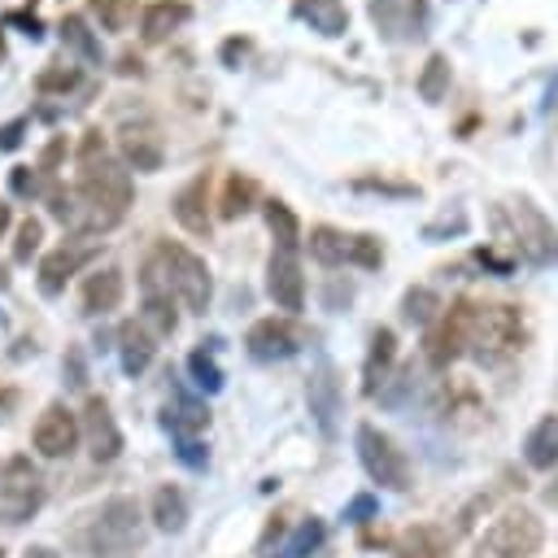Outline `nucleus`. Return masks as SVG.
Listing matches in <instances>:
<instances>
[{"label":"nucleus","mask_w":558,"mask_h":558,"mask_svg":"<svg viewBox=\"0 0 558 558\" xmlns=\"http://www.w3.org/2000/svg\"><path fill=\"white\" fill-rule=\"evenodd\" d=\"M122 292H126L122 270H118V266H100V270H92V275L83 279V288H78V305H83L87 318H96V314L118 310V305H122Z\"/></svg>","instance_id":"f3484780"},{"label":"nucleus","mask_w":558,"mask_h":558,"mask_svg":"<svg viewBox=\"0 0 558 558\" xmlns=\"http://www.w3.org/2000/svg\"><path fill=\"white\" fill-rule=\"evenodd\" d=\"M445 92H449V57L445 52H432L427 65H423V74H418V96L427 105H436Z\"/></svg>","instance_id":"f704fd0d"},{"label":"nucleus","mask_w":558,"mask_h":558,"mask_svg":"<svg viewBox=\"0 0 558 558\" xmlns=\"http://www.w3.org/2000/svg\"><path fill=\"white\" fill-rule=\"evenodd\" d=\"M166 432L179 440V436H196V432H205L209 427V410L201 405V401H192V397H179L174 405H166Z\"/></svg>","instance_id":"c85d7f7f"},{"label":"nucleus","mask_w":558,"mask_h":558,"mask_svg":"<svg viewBox=\"0 0 558 558\" xmlns=\"http://www.w3.org/2000/svg\"><path fill=\"white\" fill-rule=\"evenodd\" d=\"M266 292L288 314H301L305 310V275H301L296 253H288V248H275L270 253V262H266Z\"/></svg>","instance_id":"4468645a"},{"label":"nucleus","mask_w":558,"mask_h":558,"mask_svg":"<svg viewBox=\"0 0 558 558\" xmlns=\"http://www.w3.org/2000/svg\"><path fill=\"white\" fill-rule=\"evenodd\" d=\"M39 506H44V475L35 471V462L26 453H13L4 462V475H0V523L17 527Z\"/></svg>","instance_id":"423d86ee"},{"label":"nucleus","mask_w":558,"mask_h":558,"mask_svg":"<svg viewBox=\"0 0 558 558\" xmlns=\"http://www.w3.org/2000/svg\"><path fill=\"white\" fill-rule=\"evenodd\" d=\"M357 458H362V471L379 484V488H410V462L405 453L397 449V440L388 432H379L375 423H362L357 427Z\"/></svg>","instance_id":"1a4fd4ad"},{"label":"nucleus","mask_w":558,"mask_h":558,"mask_svg":"<svg viewBox=\"0 0 558 558\" xmlns=\"http://www.w3.org/2000/svg\"><path fill=\"white\" fill-rule=\"evenodd\" d=\"M140 292H144V327L153 336H174L179 327V310H174V288L157 262V253L140 266Z\"/></svg>","instance_id":"9d476101"},{"label":"nucleus","mask_w":558,"mask_h":558,"mask_svg":"<svg viewBox=\"0 0 558 558\" xmlns=\"http://www.w3.org/2000/svg\"><path fill=\"white\" fill-rule=\"evenodd\" d=\"M187 375H192V384H196L201 392H218V388H222V366L214 362L209 349H192V353H187Z\"/></svg>","instance_id":"4c0bfd02"},{"label":"nucleus","mask_w":558,"mask_h":558,"mask_svg":"<svg viewBox=\"0 0 558 558\" xmlns=\"http://www.w3.org/2000/svg\"><path fill=\"white\" fill-rule=\"evenodd\" d=\"M353 187H362V192L371 187V192H384V196H414V192H418V187H410V183H388V179H357Z\"/></svg>","instance_id":"49530a36"},{"label":"nucleus","mask_w":558,"mask_h":558,"mask_svg":"<svg viewBox=\"0 0 558 558\" xmlns=\"http://www.w3.org/2000/svg\"><path fill=\"white\" fill-rule=\"evenodd\" d=\"M471 318H475V301L471 296H458L440 310V318L432 323L427 340H423V353L436 371H445L449 362H458L466 353V340H471Z\"/></svg>","instance_id":"6e6552de"},{"label":"nucleus","mask_w":558,"mask_h":558,"mask_svg":"<svg viewBox=\"0 0 558 558\" xmlns=\"http://www.w3.org/2000/svg\"><path fill=\"white\" fill-rule=\"evenodd\" d=\"M153 253H157V262H161V270H166V279H170L174 296H179L192 314H205V310H209V296H214V279H209L205 257L192 253V248L179 244V240H157Z\"/></svg>","instance_id":"39448f33"},{"label":"nucleus","mask_w":558,"mask_h":558,"mask_svg":"<svg viewBox=\"0 0 558 558\" xmlns=\"http://www.w3.org/2000/svg\"><path fill=\"white\" fill-rule=\"evenodd\" d=\"M118 74L122 78H144V57L140 52H122L118 57Z\"/></svg>","instance_id":"603ef678"},{"label":"nucleus","mask_w":558,"mask_h":558,"mask_svg":"<svg viewBox=\"0 0 558 558\" xmlns=\"http://www.w3.org/2000/svg\"><path fill=\"white\" fill-rule=\"evenodd\" d=\"M262 214H266V227H270V235L279 240V248H288V253H296V244H301V222H296V214L288 209V201H266L262 205Z\"/></svg>","instance_id":"c756f323"},{"label":"nucleus","mask_w":558,"mask_h":558,"mask_svg":"<svg viewBox=\"0 0 558 558\" xmlns=\"http://www.w3.org/2000/svg\"><path fill=\"white\" fill-rule=\"evenodd\" d=\"M9 227H13V209H9V201H0V240H4Z\"/></svg>","instance_id":"5fc2aeb1"},{"label":"nucleus","mask_w":558,"mask_h":558,"mask_svg":"<svg viewBox=\"0 0 558 558\" xmlns=\"http://www.w3.org/2000/svg\"><path fill=\"white\" fill-rule=\"evenodd\" d=\"M541 541H545V523L527 506H510L475 536L471 558H532L541 554Z\"/></svg>","instance_id":"20e7f679"},{"label":"nucleus","mask_w":558,"mask_h":558,"mask_svg":"<svg viewBox=\"0 0 558 558\" xmlns=\"http://www.w3.org/2000/svg\"><path fill=\"white\" fill-rule=\"evenodd\" d=\"M545 497H549V501H558V480H554V484L545 488Z\"/></svg>","instance_id":"6e6d98bb"},{"label":"nucleus","mask_w":558,"mask_h":558,"mask_svg":"<svg viewBox=\"0 0 558 558\" xmlns=\"http://www.w3.org/2000/svg\"><path fill=\"white\" fill-rule=\"evenodd\" d=\"M440 296L432 292V288H410L405 296H401V318L405 323H418V327H432L436 318H440Z\"/></svg>","instance_id":"473e14b6"},{"label":"nucleus","mask_w":558,"mask_h":558,"mask_svg":"<svg viewBox=\"0 0 558 558\" xmlns=\"http://www.w3.org/2000/svg\"><path fill=\"white\" fill-rule=\"evenodd\" d=\"M74 161H78V166H96V161H105V135H100V131H83Z\"/></svg>","instance_id":"79ce46f5"},{"label":"nucleus","mask_w":558,"mask_h":558,"mask_svg":"<svg viewBox=\"0 0 558 558\" xmlns=\"http://www.w3.org/2000/svg\"><path fill=\"white\" fill-rule=\"evenodd\" d=\"M253 52V39L248 35H231V39H222V48H218V61L227 65V70H235L244 57Z\"/></svg>","instance_id":"a19ab883"},{"label":"nucleus","mask_w":558,"mask_h":558,"mask_svg":"<svg viewBox=\"0 0 558 558\" xmlns=\"http://www.w3.org/2000/svg\"><path fill=\"white\" fill-rule=\"evenodd\" d=\"M253 201H257V183H253L248 174H240V170H231V174L222 179V196H218V214H222V218H244V214L253 209Z\"/></svg>","instance_id":"cd10ccee"},{"label":"nucleus","mask_w":558,"mask_h":558,"mask_svg":"<svg viewBox=\"0 0 558 558\" xmlns=\"http://www.w3.org/2000/svg\"><path fill=\"white\" fill-rule=\"evenodd\" d=\"M61 157H65V135H52V140L44 144V153H39V161H35V166H39L44 174H57Z\"/></svg>","instance_id":"37998d69"},{"label":"nucleus","mask_w":558,"mask_h":558,"mask_svg":"<svg viewBox=\"0 0 558 558\" xmlns=\"http://www.w3.org/2000/svg\"><path fill=\"white\" fill-rule=\"evenodd\" d=\"M371 17H375V26H379L384 35L397 31V4H392V0H371Z\"/></svg>","instance_id":"a18cd8bd"},{"label":"nucleus","mask_w":558,"mask_h":558,"mask_svg":"<svg viewBox=\"0 0 558 558\" xmlns=\"http://www.w3.org/2000/svg\"><path fill=\"white\" fill-rule=\"evenodd\" d=\"M78 423H83V436H87V453H92L96 462H113V458L122 453V432H118L113 410H109L105 397H87Z\"/></svg>","instance_id":"2eb2a0df"},{"label":"nucleus","mask_w":558,"mask_h":558,"mask_svg":"<svg viewBox=\"0 0 558 558\" xmlns=\"http://www.w3.org/2000/svg\"><path fill=\"white\" fill-rule=\"evenodd\" d=\"M22 558H61V554H57L52 545H31V549H26Z\"/></svg>","instance_id":"864d4df0"},{"label":"nucleus","mask_w":558,"mask_h":558,"mask_svg":"<svg viewBox=\"0 0 558 558\" xmlns=\"http://www.w3.org/2000/svg\"><path fill=\"white\" fill-rule=\"evenodd\" d=\"M301 344H305V331L296 327L292 314L257 318V323L248 327V336H244V349H248V357H257V362H283V357H292Z\"/></svg>","instance_id":"9b49d317"},{"label":"nucleus","mask_w":558,"mask_h":558,"mask_svg":"<svg viewBox=\"0 0 558 558\" xmlns=\"http://www.w3.org/2000/svg\"><path fill=\"white\" fill-rule=\"evenodd\" d=\"M44 244V222L39 218H22L17 222V240H13V262H31Z\"/></svg>","instance_id":"58836bf2"},{"label":"nucleus","mask_w":558,"mask_h":558,"mask_svg":"<svg viewBox=\"0 0 558 558\" xmlns=\"http://www.w3.org/2000/svg\"><path fill=\"white\" fill-rule=\"evenodd\" d=\"M174 453H179V462H187V466H205V449H201L196 436H179V440H174Z\"/></svg>","instance_id":"de8ad7c7"},{"label":"nucleus","mask_w":558,"mask_h":558,"mask_svg":"<svg viewBox=\"0 0 558 558\" xmlns=\"http://www.w3.org/2000/svg\"><path fill=\"white\" fill-rule=\"evenodd\" d=\"M305 397H310V414H314L318 427L331 436V432H336V414H340V384H336L331 366H318V371H314Z\"/></svg>","instance_id":"412c9836"},{"label":"nucleus","mask_w":558,"mask_h":558,"mask_svg":"<svg viewBox=\"0 0 558 558\" xmlns=\"http://www.w3.org/2000/svg\"><path fill=\"white\" fill-rule=\"evenodd\" d=\"M527 340V323H523V310L519 305H506V301H475V318H471V340H466V353L480 362V366H501L510 362Z\"/></svg>","instance_id":"f03ea898"},{"label":"nucleus","mask_w":558,"mask_h":558,"mask_svg":"<svg viewBox=\"0 0 558 558\" xmlns=\"http://www.w3.org/2000/svg\"><path fill=\"white\" fill-rule=\"evenodd\" d=\"M349 262L362 266V270H379V262H384L379 235H353V240H349Z\"/></svg>","instance_id":"ea45409f"},{"label":"nucleus","mask_w":558,"mask_h":558,"mask_svg":"<svg viewBox=\"0 0 558 558\" xmlns=\"http://www.w3.org/2000/svg\"><path fill=\"white\" fill-rule=\"evenodd\" d=\"M0 475H4V466H0Z\"/></svg>","instance_id":"13d9d810"},{"label":"nucleus","mask_w":558,"mask_h":558,"mask_svg":"<svg viewBox=\"0 0 558 558\" xmlns=\"http://www.w3.org/2000/svg\"><path fill=\"white\" fill-rule=\"evenodd\" d=\"M78 436H83V423H78V414H74L70 405H61V401L44 405V414H39L35 427H31V445H35L44 458H70L74 445H78Z\"/></svg>","instance_id":"f8f14e48"},{"label":"nucleus","mask_w":558,"mask_h":558,"mask_svg":"<svg viewBox=\"0 0 558 558\" xmlns=\"http://www.w3.org/2000/svg\"><path fill=\"white\" fill-rule=\"evenodd\" d=\"M153 523H157V532H183V523H187V497H183L179 484H161L153 493Z\"/></svg>","instance_id":"bb28decb"},{"label":"nucleus","mask_w":558,"mask_h":558,"mask_svg":"<svg viewBox=\"0 0 558 558\" xmlns=\"http://www.w3.org/2000/svg\"><path fill=\"white\" fill-rule=\"evenodd\" d=\"M445 554V532L440 527H410L397 541V558H440Z\"/></svg>","instance_id":"2f4dec72"},{"label":"nucleus","mask_w":558,"mask_h":558,"mask_svg":"<svg viewBox=\"0 0 558 558\" xmlns=\"http://www.w3.org/2000/svg\"><path fill=\"white\" fill-rule=\"evenodd\" d=\"M65 375H70V379H65L70 388H83V384H87V371H83V353H78V349L65 353Z\"/></svg>","instance_id":"3c124183"},{"label":"nucleus","mask_w":558,"mask_h":558,"mask_svg":"<svg viewBox=\"0 0 558 558\" xmlns=\"http://www.w3.org/2000/svg\"><path fill=\"white\" fill-rule=\"evenodd\" d=\"M170 214H174V222L183 227V231H192V235H209V170H201V174H192L179 192H174V201H170Z\"/></svg>","instance_id":"dca6fc26"},{"label":"nucleus","mask_w":558,"mask_h":558,"mask_svg":"<svg viewBox=\"0 0 558 558\" xmlns=\"http://www.w3.org/2000/svg\"><path fill=\"white\" fill-rule=\"evenodd\" d=\"M4 22H9V26H17L26 39H44V22H39L35 13H4Z\"/></svg>","instance_id":"8fccbe9b"},{"label":"nucleus","mask_w":558,"mask_h":558,"mask_svg":"<svg viewBox=\"0 0 558 558\" xmlns=\"http://www.w3.org/2000/svg\"><path fill=\"white\" fill-rule=\"evenodd\" d=\"M392 362H397V336H392V327H375V331H371L366 362H362V392H366V397L384 392Z\"/></svg>","instance_id":"aec40b11"},{"label":"nucleus","mask_w":558,"mask_h":558,"mask_svg":"<svg viewBox=\"0 0 558 558\" xmlns=\"http://www.w3.org/2000/svg\"><path fill=\"white\" fill-rule=\"evenodd\" d=\"M187 22H192V4L187 0H148L140 9V35H144V44H161L166 35H174Z\"/></svg>","instance_id":"6ab92c4d"},{"label":"nucleus","mask_w":558,"mask_h":558,"mask_svg":"<svg viewBox=\"0 0 558 558\" xmlns=\"http://www.w3.org/2000/svg\"><path fill=\"white\" fill-rule=\"evenodd\" d=\"M92 257H96V248H92V244H78V240L57 244L52 253H44V257H39V275H35L39 292H44V296H61V292H65V283H70V279H74Z\"/></svg>","instance_id":"ddd939ff"},{"label":"nucleus","mask_w":558,"mask_h":558,"mask_svg":"<svg viewBox=\"0 0 558 558\" xmlns=\"http://www.w3.org/2000/svg\"><path fill=\"white\" fill-rule=\"evenodd\" d=\"M292 13H296V17H305V22H310V31L327 35V39H336V35H344V31H349V9H344L340 0H296V4H292Z\"/></svg>","instance_id":"5701e85b"},{"label":"nucleus","mask_w":558,"mask_h":558,"mask_svg":"<svg viewBox=\"0 0 558 558\" xmlns=\"http://www.w3.org/2000/svg\"><path fill=\"white\" fill-rule=\"evenodd\" d=\"M78 541H83V549L92 558H118V554L140 549V541H144L140 501L135 497H109V501H100V510L87 514V523L78 527Z\"/></svg>","instance_id":"7ed1b4c3"},{"label":"nucleus","mask_w":558,"mask_h":558,"mask_svg":"<svg viewBox=\"0 0 558 558\" xmlns=\"http://www.w3.org/2000/svg\"><path fill=\"white\" fill-rule=\"evenodd\" d=\"M26 126H31V118H13V122H4V126H0V153H13V148L22 144V135H26Z\"/></svg>","instance_id":"09e8293b"},{"label":"nucleus","mask_w":558,"mask_h":558,"mask_svg":"<svg viewBox=\"0 0 558 558\" xmlns=\"http://www.w3.org/2000/svg\"><path fill=\"white\" fill-rule=\"evenodd\" d=\"M506 240L532 266H554L558 262V227L532 201H514L510 205V231H506Z\"/></svg>","instance_id":"0eeeda50"},{"label":"nucleus","mask_w":558,"mask_h":558,"mask_svg":"<svg viewBox=\"0 0 558 558\" xmlns=\"http://www.w3.org/2000/svg\"><path fill=\"white\" fill-rule=\"evenodd\" d=\"M153 353H157V336L140 323V318H126L118 327V357H122V371L131 379H140L148 366H153Z\"/></svg>","instance_id":"a211bd4d"},{"label":"nucleus","mask_w":558,"mask_h":558,"mask_svg":"<svg viewBox=\"0 0 558 558\" xmlns=\"http://www.w3.org/2000/svg\"><path fill=\"white\" fill-rule=\"evenodd\" d=\"M140 0H87V13L105 26V31H126V22L135 17Z\"/></svg>","instance_id":"e433bc0d"},{"label":"nucleus","mask_w":558,"mask_h":558,"mask_svg":"<svg viewBox=\"0 0 558 558\" xmlns=\"http://www.w3.org/2000/svg\"><path fill=\"white\" fill-rule=\"evenodd\" d=\"M78 83H83V70L70 65V61H48V65L35 74V92H39V96H65V92H74Z\"/></svg>","instance_id":"7c9ffc66"},{"label":"nucleus","mask_w":558,"mask_h":558,"mask_svg":"<svg viewBox=\"0 0 558 558\" xmlns=\"http://www.w3.org/2000/svg\"><path fill=\"white\" fill-rule=\"evenodd\" d=\"M379 514V501L371 497V493H357L349 506H344V519H353V523H366V519H375Z\"/></svg>","instance_id":"c03bdc74"},{"label":"nucleus","mask_w":558,"mask_h":558,"mask_svg":"<svg viewBox=\"0 0 558 558\" xmlns=\"http://www.w3.org/2000/svg\"><path fill=\"white\" fill-rule=\"evenodd\" d=\"M0 288H9V275H4V266H0Z\"/></svg>","instance_id":"4d7b16f0"},{"label":"nucleus","mask_w":558,"mask_h":558,"mask_svg":"<svg viewBox=\"0 0 558 558\" xmlns=\"http://www.w3.org/2000/svg\"><path fill=\"white\" fill-rule=\"evenodd\" d=\"M44 201H48V214L65 231L105 235L131 209V170L122 161H109V157L96 161V166H78L74 187H52Z\"/></svg>","instance_id":"f257e3e1"},{"label":"nucleus","mask_w":558,"mask_h":558,"mask_svg":"<svg viewBox=\"0 0 558 558\" xmlns=\"http://www.w3.org/2000/svg\"><path fill=\"white\" fill-rule=\"evenodd\" d=\"M0 558H4V549H0Z\"/></svg>","instance_id":"bf43d9fd"},{"label":"nucleus","mask_w":558,"mask_h":558,"mask_svg":"<svg viewBox=\"0 0 558 558\" xmlns=\"http://www.w3.org/2000/svg\"><path fill=\"white\" fill-rule=\"evenodd\" d=\"M323 536H327V527H323V519H301L296 527H292V536L283 541V549H279V558H310L318 545H323Z\"/></svg>","instance_id":"72a5a7b5"},{"label":"nucleus","mask_w":558,"mask_h":558,"mask_svg":"<svg viewBox=\"0 0 558 558\" xmlns=\"http://www.w3.org/2000/svg\"><path fill=\"white\" fill-rule=\"evenodd\" d=\"M9 192H13L17 201H39V196H48L52 187H48V174H44L39 166H13V170H9Z\"/></svg>","instance_id":"c9c22d12"},{"label":"nucleus","mask_w":558,"mask_h":558,"mask_svg":"<svg viewBox=\"0 0 558 558\" xmlns=\"http://www.w3.org/2000/svg\"><path fill=\"white\" fill-rule=\"evenodd\" d=\"M523 458L532 471H554L558 466V414L536 418V427L523 440Z\"/></svg>","instance_id":"4be33fe9"},{"label":"nucleus","mask_w":558,"mask_h":558,"mask_svg":"<svg viewBox=\"0 0 558 558\" xmlns=\"http://www.w3.org/2000/svg\"><path fill=\"white\" fill-rule=\"evenodd\" d=\"M57 31H61V44H65V48H74L83 61H92V65H105V48H100V35L87 26V17H83V13H65Z\"/></svg>","instance_id":"b1692460"},{"label":"nucleus","mask_w":558,"mask_h":558,"mask_svg":"<svg viewBox=\"0 0 558 558\" xmlns=\"http://www.w3.org/2000/svg\"><path fill=\"white\" fill-rule=\"evenodd\" d=\"M349 240L353 235H344V231H336V227H327V222H318V227H310V257L318 262V266H344L349 262Z\"/></svg>","instance_id":"a878e982"},{"label":"nucleus","mask_w":558,"mask_h":558,"mask_svg":"<svg viewBox=\"0 0 558 558\" xmlns=\"http://www.w3.org/2000/svg\"><path fill=\"white\" fill-rule=\"evenodd\" d=\"M122 157H126V166H135V170H144V174H153V170H161V140H157V131L153 126H131L126 135H122Z\"/></svg>","instance_id":"393cba45"}]
</instances>
